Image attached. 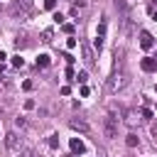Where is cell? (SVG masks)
I'll use <instances>...</instances> for the list:
<instances>
[{
    "instance_id": "4316f807",
    "label": "cell",
    "mask_w": 157,
    "mask_h": 157,
    "mask_svg": "<svg viewBox=\"0 0 157 157\" xmlns=\"http://www.w3.org/2000/svg\"><path fill=\"white\" fill-rule=\"evenodd\" d=\"M155 5H157V0H152V5H150V7H155Z\"/></svg>"
},
{
    "instance_id": "7a4b0ae2",
    "label": "cell",
    "mask_w": 157,
    "mask_h": 157,
    "mask_svg": "<svg viewBox=\"0 0 157 157\" xmlns=\"http://www.w3.org/2000/svg\"><path fill=\"white\" fill-rule=\"evenodd\" d=\"M103 132H105V137H115V132H118L115 118H103Z\"/></svg>"
},
{
    "instance_id": "2e32d148",
    "label": "cell",
    "mask_w": 157,
    "mask_h": 157,
    "mask_svg": "<svg viewBox=\"0 0 157 157\" xmlns=\"http://www.w3.org/2000/svg\"><path fill=\"white\" fill-rule=\"evenodd\" d=\"M66 47H69V49H74V47H76V37H71V34H69V39H66Z\"/></svg>"
},
{
    "instance_id": "cb8c5ba5",
    "label": "cell",
    "mask_w": 157,
    "mask_h": 157,
    "mask_svg": "<svg viewBox=\"0 0 157 157\" xmlns=\"http://www.w3.org/2000/svg\"><path fill=\"white\" fill-rule=\"evenodd\" d=\"M20 2L25 5V10H29V7H32V0H20Z\"/></svg>"
},
{
    "instance_id": "7402d4cb",
    "label": "cell",
    "mask_w": 157,
    "mask_h": 157,
    "mask_svg": "<svg viewBox=\"0 0 157 157\" xmlns=\"http://www.w3.org/2000/svg\"><path fill=\"white\" fill-rule=\"evenodd\" d=\"M42 37H44V42H52V29H47V32H44Z\"/></svg>"
},
{
    "instance_id": "ac0fdd59",
    "label": "cell",
    "mask_w": 157,
    "mask_h": 157,
    "mask_svg": "<svg viewBox=\"0 0 157 157\" xmlns=\"http://www.w3.org/2000/svg\"><path fill=\"white\" fill-rule=\"evenodd\" d=\"M44 7H47V10H54V7H56V0H44Z\"/></svg>"
},
{
    "instance_id": "30bf717a",
    "label": "cell",
    "mask_w": 157,
    "mask_h": 157,
    "mask_svg": "<svg viewBox=\"0 0 157 157\" xmlns=\"http://www.w3.org/2000/svg\"><path fill=\"white\" fill-rule=\"evenodd\" d=\"M115 10H120V12H128V2H125V0H115Z\"/></svg>"
},
{
    "instance_id": "d6986e66",
    "label": "cell",
    "mask_w": 157,
    "mask_h": 157,
    "mask_svg": "<svg viewBox=\"0 0 157 157\" xmlns=\"http://www.w3.org/2000/svg\"><path fill=\"white\" fill-rule=\"evenodd\" d=\"M61 29H64L66 34H74V25H61Z\"/></svg>"
},
{
    "instance_id": "9a60e30c",
    "label": "cell",
    "mask_w": 157,
    "mask_h": 157,
    "mask_svg": "<svg viewBox=\"0 0 157 157\" xmlns=\"http://www.w3.org/2000/svg\"><path fill=\"white\" fill-rule=\"evenodd\" d=\"M54 22H56V25H64V15H61V12H54Z\"/></svg>"
},
{
    "instance_id": "3957f363",
    "label": "cell",
    "mask_w": 157,
    "mask_h": 157,
    "mask_svg": "<svg viewBox=\"0 0 157 157\" xmlns=\"http://www.w3.org/2000/svg\"><path fill=\"white\" fill-rule=\"evenodd\" d=\"M140 47L142 49H152L155 47V37L150 32H140Z\"/></svg>"
},
{
    "instance_id": "603a6c76",
    "label": "cell",
    "mask_w": 157,
    "mask_h": 157,
    "mask_svg": "<svg viewBox=\"0 0 157 157\" xmlns=\"http://www.w3.org/2000/svg\"><path fill=\"white\" fill-rule=\"evenodd\" d=\"M86 5V0H74V7H83Z\"/></svg>"
},
{
    "instance_id": "5bb4252c",
    "label": "cell",
    "mask_w": 157,
    "mask_h": 157,
    "mask_svg": "<svg viewBox=\"0 0 157 157\" xmlns=\"http://www.w3.org/2000/svg\"><path fill=\"white\" fill-rule=\"evenodd\" d=\"M83 59H86V61H93V54H91L88 47H83Z\"/></svg>"
},
{
    "instance_id": "e0dca14e",
    "label": "cell",
    "mask_w": 157,
    "mask_h": 157,
    "mask_svg": "<svg viewBox=\"0 0 157 157\" xmlns=\"http://www.w3.org/2000/svg\"><path fill=\"white\" fill-rule=\"evenodd\" d=\"M66 78H69V81H76V74H74V69H71V66L66 69Z\"/></svg>"
},
{
    "instance_id": "52a82bcc",
    "label": "cell",
    "mask_w": 157,
    "mask_h": 157,
    "mask_svg": "<svg viewBox=\"0 0 157 157\" xmlns=\"http://www.w3.org/2000/svg\"><path fill=\"white\" fill-rule=\"evenodd\" d=\"M7 147L17 150V147H22V140H17V135H7Z\"/></svg>"
},
{
    "instance_id": "ba28073f",
    "label": "cell",
    "mask_w": 157,
    "mask_h": 157,
    "mask_svg": "<svg viewBox=\"0 0 157 157\" xmlns=\"http://www.w3.org/2000/svg\"><path fill=\"white\" fill-rule=\"evenodd\" d=\"M37 66H39V69H47V66H49V56H47V54H39V56H37Z\"/></svg>"
},
{
    "instance_id": "d4e9b609",
    "label": "cell",
    "mask_w": 157,
    "mask_h": 157,
    "mask_svg": "<svg viewBox=\"0 0 157 157\" xmlns=\"http://www.w3.org/2000/svg\"><path fill=\"white\" fill-rule=\"evenodd\" d=\"M152 135L157 137V123H152Z\"/></svg>"
},
{
    "instance_id": "484cf974",
    "label": "cell",
    "mask_w": 157,
    "mask_h": 157,
    "mask_svg": "<svg viewBox=\"0 0 157 157\" xmlns=\"http://www.w3.org/2000/svg\"><path fill=\"white\" fill-rule=\"evenodd\" d=\"M2 71H5V66H2V61H0V74H2Z\"/></svg>"
},
{
    "instance_id": "8992f818",
    "label": "cell",
    "mask_w": 157,
    "mask_h": 157,
    "mask_svg": "<svg viewBox=\"0 0 157 157\" xmlns=\"http://www.w3.org/2000/svg\"><path fill=\"white\" fill-rule=\"evenodd\" d=\"M71 128H74V130H81V132H88V123L81 120V118H74V120H71Z\"/></svg>"
},
{
    "instance_id": "9c48e42d",
    "label": "cell",
    "mask_w": 157,
    "mask_h": 157,
    "mask_svg": "<svg viewBox=\"0 0 157 157\" xmlns=\"http://www.w3.org/2000/svg\"><path fill=\"white\" fill-rule=\"evenodd\" d=\"M125 145L128 147H137V135H128L125 137Z\"/></svg>"
},
{
    "instance_id": "6da1fadb",
    "label": "cell",
    "mask_w": 157,
    "mask_h": 157,
    "mask_svg": "<svg viewBox=\"0 0 157 157\" xmlns=\"http://www.w3.org/2000/svg\"><path fill=\"white\" fill-rule=\"evenodd\" d=\"M105 27H108V22L105 20H101L98 22V32H96V42H93V47L101 52V47H103V39H105Z\"/></svg>"
},
{
    "instance_id": "ffe728a7",
    "label": "cell",
    "mask_w": 157,
    "mask_h": 157,
    "mask_svg": "<svg viewBox=\"0 0 157 157\" xmlns=\"http://www.w3.org/2000/svg\"><path fill=\"white\" fill-rule=\"evenodd\" d=\"M140 115H142V118H152V110H150V108H142Z\"/></svg>"
},
{
    "instance_id": "277c9868",
    "label": "cell",
    "mask_w": 157,
    "mask_h": 157,
    "mask_svg": "<svg viewBox=\"0 0 157 157\" xmlns=\"http://www.w3.org/2000/svg\"><path fill=\"white\" fill-rule=\"evenodd\" d=\"M69 147H71L74 155H83V152H86V145H83V140H78V137H71Z\"/></svg>"
},
{
    "instance_id": "8fae6325",
    "label": "cell",
    "mask_w": 157,
    "mask_h": 157,
    "mask_svg": "<svg viewBox=\"0 0 157 157\" xmlns=\"http://www.w3.org/2000/svg\"><path fill=\"white\" fill-rule=\"evenodd\" d=\"M76 81H78V83H86V81H88V74H86V71H78V74H76Z\"/></svg>"
},
{
    "instance_id": "44dd1931",
    "label": "cell",
    "mask_w": 157,
    "mask_h": 157,
    "mask_svg": "<svg viewBox=\"0 0 157 157\" xmlns=\"http://www.w3.org/2000/svg\"><path fill=\"white\" fill-rule=\"evenodd\" d=\"M25 108H27V110H32V108H34V101H32V98H27V101H25Z\"/></svg>"
},
{
    "instance_id": "4fadbf2b",
    "label": "cell",
    "mask_w": 157,
    "mask_h": 157,
    "mask_svg": "<svg viewBox=\"0 0 157 157\" xmlns=\"http://www.w3.org/2000/svg\"><path fill=\"white\" fill-rule=\"evenodd\" d=\"M49 147H52V150H56V147H59V137H56V135H52V137H49Z\"/></svg>"
},
{
    "instance_id": "5b68a950",
    "label": "cell",
    "mask_w": 157,
    "mask_h": 157,
    "mask_svg": "<svg viewBox=\"0 0 157 157\" xmlns=\"http://www.w3.org/2000/svg\"><path fill=\"white\" fill-rule=\"evenodd\" d=\"M140 66H142V71H157V59H150V56H145V59L140 61Z\"/></svg>"
},
{
    "instance_id": "7c38bea8",
    "label": "cell",
    "mask_w": 157,
    "mask_h": 157,
    "mask_svg": "<svg viewBox=\"0 0 157 157\" xmlns=\"http://www.w3.org/2000/svg\"><path fill=\"white\" fill-rule=\"evenodd\" d=\"M12 66H25V59L17 54V56H12Z\"/></svg>"
},
{
    "instance_id": "83f0119b",
    "label": "cell",
    "mask_w": 157,
    "mask_h": 157,
    "mask_svg": "<svg viewBox=\"0 0 157 157\" xmlns=\"http://www.w3.org/2000/svg\"><path fill=\"white\" fill-rule=\"evenodd\" d=\"M155 59H157V56H155Z\"/></svg>"
}]
</instances>
